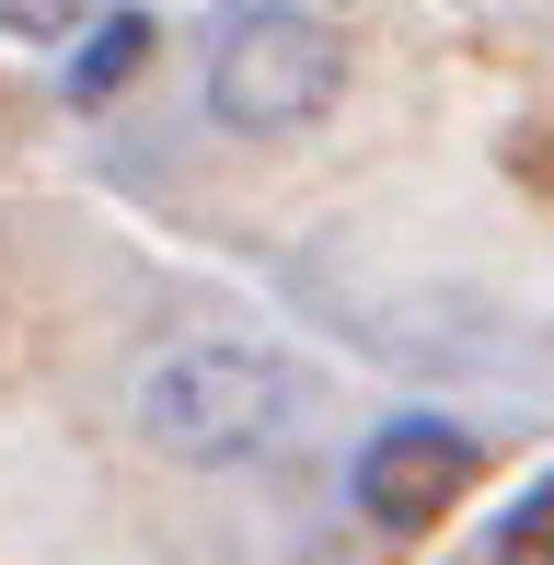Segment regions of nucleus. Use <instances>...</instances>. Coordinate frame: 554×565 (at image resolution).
<instances>
[{
    "instance_id": "2",
    "label": "nucleus",
    "mask_w": 554,
    "mask_h": 565,
    "mask_svg": "<svg viewBox=\"0 0 554 565\" xmlns=\"http://www.w3.org/2000/svg\"><path fill=\"white\" fill-rule=\"evenodd\" d=\"M300 416V370L255 347H185L139 381V439L173 461H255Z\"/></svg>"
},
{
    "instance_id": "5",
    "label": "nucleus",
    "mask_w": 554,
    "mask_h": 565,
    "mask_svg": "<svg viewBox=\"0 0 554 565\" xmlns=\"http://www.w3.org/2000/svg\"><path fill=\"white\" fill-rule=\"evenodd\" d=\"M497 565H554V473L509 508V531H497Z\"/></svg>"
},
{
    "instance_id": "1",
    "label": "nucleus",
    "mask_w": 554,
    "mask_h": 565,
    "mask_svg": "<svg viewBox=\"0 0 554 565\" xmlns=\"http://www.w3.org/2000/svg\"><path fill=\"white\" fill-rule=\"evenodd\" d=\"M335 93H347V35L289 0H255L209 35V116L232 139H289V127L335 116Z\"/></svg>"
},
{
    "instance_id": "6",
    "label": "nucleus",
    "mask_w": 554,
    "mask_h": 565,
    "mask_svg": "<svg viewBox=\"0 0 554 565\" xmlns=\"http://www.w3.org/2000/svg\"><path fill=\"white\" fill-rule=\"evenodd\" d=\"M82 12H93V0H0V23H12V35H70Z\"/></svg>"
},
{
    "instance_id": "4",
    "label": "nucleus",
    "mask_w": 554,
    "mask_h": 565,
    "mask_svg": "<svg viewBox=\"0 0 554 565\" xmlns=\"http://www.w3.org/2000/svg\"><path fill=\"white\" fill-rule=\"evenodd\" d=\"M139 58H150V23L139 12H105L82 35V58H70V105H116V93L139 82Z\"/></svg>"
},
{
    "instance_id": "3",
    "label": "nucleus",
    "mask_w": 554,
    "mask_h": 565,
    "mask_svg": "<svg viewBox=\"0 0 554 565\" xmlns=\"http://www.w3.org/2000/svg\"><path fill=\"white\" fill-rule=\"evenodd\" d=\"M473 484V439L462 427H439V416H393L382 439L359 450V508L382 531H427V520H450V497Z\"/></svg>"
}]
</instances>
